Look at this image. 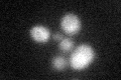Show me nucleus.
<instances>
[{"instance_id": "f03ea898", "label": "nucleus", "mask_w": 121, "mask_h": 80, "mask_svg": "<svg viewBox=\"0 0 121 80\" xmlns=\"http://www.w3.org/2000/svg\"><path fill=\"white\" fill-rule=\"evenodd\" d=\"M60 27L65 33L69 35H75L79 33L81 29V20L76 14L68 13L63 16L60 20Z\"/></svg>"}, {"instance_id": "423d86ee", "label": "nucleus", "mask_w": 121, "mask_h": 80, "mask_svg": "<svg viewBox=\"0 0 121 80\" xmlns=\"http://www.w3.org/2000/svg\"><path fill=\"white\" fill-rule=\"evenodd\" d=\"M52 37H54V39H55L56 41H60V40L63 39V35H62L60 33H55Z\"/></svg>"}, {"instance_id": "20e7f679", "label": "nucleus", "mask_w": 121, "mask_h": 80, "mask_svg": "<svg viewBox=\"0 0 121 80\" xmlns=\"http://www.w3.org/2000/svg\"><path fill=\"white\" fill-rule=\"evenodd\" d=\"M67 64H68V62H67L66 58L62 55L55 56L52 61V66L54 67L56 70H64L66 68Z\"/></svg>"}, {"instance_id": "39448f33", "label": "nucleus", "mask_w": 121, "mask_h": 80, "mask_svg": "<svg viewBox=\"0 0 121 80\" xmlns=\"http://www.w3.org/2000/svg\"><path fill=\"white\" fill-rule=\"evenodd\" d=\"M74 45H75V43H74L73 39L67 37V38H63V39L60 41L59 47L60 50L64 52H70L72 49L74 48Z\"/></svg>"}, {"instance_id": "7ed1b4c3", "label": "nucleus", "mask_w": 121, "mask_h": 80, "mask_svg": "<svg viewBox=\"0 0 121 80\" xmlns=\"http://www.w3.org/2000/svg\"><path fill=\"white\" fill-rule=\"evenodd\" d=\"M30 36L39 43H45L50 40L51 32L47 27L43 25H35L30 29Z\"/></svg>"}, {"instance_id": "f257e3e1", "label": "nucleus", "mask_w": 121, "mask_h": 80, "mask_svg": "<svg viewBox=\"0 0 121 80\" xmlns=\"http://www.w3.org/2000/svg\"><path fill=\"white\" fill-rule=\"evenodd\" d=\"M95 58V52L92 46L81 44L75 49L70 57V65L76 70H82L88 67Z\"/></svg>"}]
</instances>
